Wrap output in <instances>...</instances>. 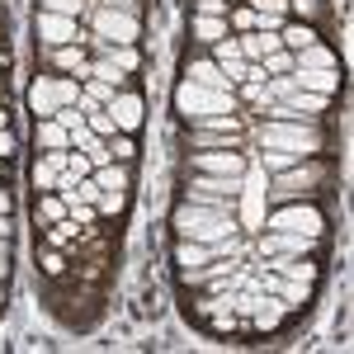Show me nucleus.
I'll return each instance as SVG.
<instances>
[{
    "instance_id": "nucleus-1",
    "label": "nucleus",
    "mask_w": 354,
    "mask_h": 354,
    "mask_svg": "<svg viewBox=\"0 0 354 354\" xmlns=\"http://www.w3.org/2000/svg\"><path fill=\"white\" fill-rule=\"evenodd\" d=\"M48 312H53L62 326L71 330H90L100 317H104V283H81V279H48Z\"/></svg>"
},
{
    "instance_id": "nucleus-2",
    "label": "nucleus",
    "mask_w": 354,
    "mask_h": 354,
    "mask_svg": "<svg viewBox=\"0 0 354 354\" xmlns=\"http://www.w3.org/2000/svg\"><path fill=\"white\" fill-rule=\"evenodd\" d=\"M170 227L180 241H227L241 232V218L236 208H218V203H194V198H180L175 213H170Z\"/></svg>"
},
{
    "instance_id": "nucleus-3",
    "label": "nucleus",
    "mask_w": 354,
    "mask_h": 354,
    "mask_svg": "<svg viewBox=\"0 0 354 354\" xmlns=\"http://www.w3.org/2000/svg\"><path fill=\"white\" fill-rule=\"evenodd\" d=\"M330 185V165L322 161V156H302V161H293L288 170H279L270 180V194L274 203H288V198H322Z\"/></svg>"
},
{
    "instance_id": "nucleus-4",
    "label": "nucleus",
    "mask_w": 354,
    "mask_h": 354,
    "mask_svg": "<svg viewBox=\"0 0 354 354\" xmlns=\"http://www.w3.org/2000/svg\"><path fill=\"white\" fill-rule=\"evenodd\" d=\"M260 147L298 151V156H322L326 133H322V123H312V118H288V123H274V118H265V123H260Z\"/></svg>"
},
{
    "instance_id": "nucleus-5",
    "label": "nucleus",
    "mask_w": 354,
    "mask_h": 354,
    "mask_svg": "<svg viewBox=\"0 0 354 354\" xmlns=\"http://www.w3.org/2000/svg\"><path fill=\"white\" fill-rule=\"evenodd\" d=\"M175 113H180V123H208L218 113H236V100H232V90H203L194 81H180L175 85Z\"/></svg>"
},
{
    "instance_id": "nucleus-6",
    "label": "nucleus",
    "mask_w": 354,
    "mask_h": 354,
    "mask_svg": "<svg viewBox=\"0 0 354 354\" xmlns=\"http://www.w3.org/2000/svg\"><path fill=\"white\" fill-rule=\"evenodd\" d=\"M265 232H298V236H326V208L317 198H288L279 203L270 218H265Z\"/></svg>"
},
{
    "instance_id": "nucleus-7",
    "label": "nucleus",
    "mask_w": 354,
    "mask_h": 354,
    "mask_svg": "<svg viewBox=\"0 0 354 354\" xmlns=\"http://www.w3.org/2000/svg\"><path fill=\"white\" fill-rule=\"evenodd\" d=\"M24 104L33 118H53L57 109H66V104H81V81L76 76H38V81L28 85Z\"/></svg>"
},
{
    "instance_id": "nucleus-8",
    "label": "nucleus",
    "mask_w": 354,
    "mask_h": 354,
    "mask_svg": "<svg viewBox=\"0 0 354 354\" xmlns=\"http://www.w3.org/2000/svg\"><path fill=\"white\" fill-rule=\"evenodd\" d=\"M245 123L236 113H218L208 123H189V147L194 151H241Z\"/></svg>"
},
{
    "instance_id": "nucleus-9",
    "label": "nucleus",
    "mask_w": 354,
    "mask_h": 354,
    "mask_svg": "<svg viewBox=\"0 0 354 354\" xmlns=\"http://www.w3.org/2000/svg\"><path fill=\"white\" fill-rule=\"evenodd\" d=\"M245 194V180L232 175H185V198L194 203H218V208H236V198Z\"/></svg>"
},
{
    "instance_id": "nucleus-10",
    "label": "nucleus",
    "mask_w": 354,
    "mask_h": 354,
    "mask_svg": "<svg viewBox=\"0 0 354 354\" xmlns=\"http://www.w3.org/2000/svg\"><path fill=\"white\" fill-rule=\"evenodd\" d=\"M236 255H227V260H208V265H198V270H185L180 274V288L185 293H218V288H227L232 279H236Z\"/></svg>"
},
{
    "instance_id": "nucleus-11",
    "label": "nucleus",
    "mask_w": 354,
    "mask_h": 354,
    "mask_svg": "<svg viewBox=\"0 0 354 354\" xmlns=\"http://www.w3.org/2000/svg\"><path fill=\"white\" fill-rule=\"evenodd\" d=\"M95 38L100 43H137L142 38V24H137V15H123V10H95Z\"/></svg>"
},
{
    "instance_id": "nucleus-12",
    "label": "nucleus",
    "mask_w": 354,
    "mask_h": 354,
    "mask_svg": "<svg viewBox=\"0 0 354 354\" xmlns=\"http://www.w3.org/2000/svg\"><path fill=\"white\" fill-rule=\"evenodd\" d=\"M189 170L194 175H232V180H245L250 156H245V151H194Z\"/></svg>"
},
{
    "instance_id": "nucleus-13",
    "label": "nucleus",
    "mask_w": 354,
    "mask_h": 354,
    "mask_svg": "<svg viewBox=\"0 0 354 354\" xmlns=\"http://www.w3.org/2000/svg\"><path fill=\"white\" fill-rule=\"evenodd\" d=\"M255 283H260L270 298H279L288 312H293V307H307L312 293H317L312 283H293V279H283V274H274V270H260V274H255Z\"/></svg>"
},
{
    "instance_id": "nucleus-14",
    "label": "nucleus",
    "mask_w": 354,
    "mask_h": 354,
    "mask_svg": "<svg viewBox=\"0 0 354 354\" xmlns=\"http://www.w3.org/2000/svg\"><path fill=\"white\" fill-rule=\"evenodd\" d=\"M260 255H317L322 260V236H298V232H265L260 236Z\"/></svg>"
},
{
    "instance_id": "nucleus-15",
    "label": "nucleus",
    "mask_w": 354,
    "mask_h": 354,
    "mask_svg": "<svg viewBox=\"0 0 354 354\" xmlns=\"http://www.w3.org/2000/svg\"><path fill=\"white\" fill-rule=\"evenodd\" d=\"M48 66H53L57 76H76V81H85L90 76V48H85V38H76V43H62V48H48Z\"/></svg>"
},
{
    "instance_id": "nucleus-16",
    "label": "nucleus",
    "mask_w": 354,
    "mask_h": 354,
    "mask_svg": "<svg viewBox=\"0 0 354 354\" xmlns=\"http://www.w3.org/2000/svg\"><path fill=\"white\" fill-rule=\"evenodd\" d=\"M265 270L283 274V279H293V283H312V288H317V279H322V260H317V255H270Z\"/></svg>"
},
{
    "instance_id": "nucleus-17",
    "label": "nucleus",
    "mask_w": 354,
    "mask_h": 354,
    "mask_svg": "<svg viewBox=\"0 0 354 354\" xmlns=\"http://www.w3.org/2000/svg\"><path fill=\"white\" fill-rule=\"evenodd\" d=\"M104 109L113 113V128H118V133H137V128H142V118H147V104H142V95H137V90H118Z\"/></svg>"
},
{
    "instance_id": "nucleus-18",
    "label": "nucleus",
    "mask_w": 354,
    "mask_h": 354,
    "mask_svg": "<svg viewBox=\"0 0 354 354\" xmlns=\"http://www.w3.org/2000/svg\"><path fill=\"white\" fill-rule=\"evenodd\" d=\"M38 38H43V48H62V43H76V38H81V24H76L71 15L43 10V15H38Z\"/></svg>"
},
{
    "instance_id": "nucleus-19",
    "label": "nucleus",
    "mask_w": 354,
    "mask_h": 354,
    "mask_svg": "<svg viewBox=\"0 0 354 354\" xmlns=\"http://www.w3.org/2000/svg\"><path fill=\"white\" fill-rule=\"evenodd\" d=\"M185 81L203 85V90H232V81L222 76V66L213 57H189V62H185Z\"/></svg>"
},
{
    "instance_id": "nucleus-20",
    "label": "nucleus",
    "mask_w": 354,
    "mask_h": 354,
    "mask_svg": "<svg viewBox=\"0 0 354 354\" xmlns=\"http://www.w3.org/2000/svg\"><path fill=\"white\" fill-rule=\"evenodd\" d=\"M236 48H241L245 62H265L270 53H279V33H265V28H250V33H236Z\"/></svg>"
},
{
    "instance_id": "nucleus-21",
    "label": "nucleus",
    "mask_w": 354,
    "mask_h": 354,
    "mask_svg": "<svg viewBox=\"0 0 354 354\" xmlns=\"http://www.w3.org/2000/svg\"><path fill=\"white\" fill-rule=\"evenodd\" d=\"M293 85H298V90H312V95H330V100H335V95L345 90V76H340V71H293Z\"/></svg>"
},
{
    "instance_id": "nucleus-22",
    "label": "nucleus",
    "mask_w": 354,
    "mask_h": 354,
    "mask_svg": "<svg viewBox=\"0 0 354 354\" xmlns=\"http://www.w3.org/2000/svg\"><path fill=\"white\" fill-rule=\"evenodd\" d=\"M283 312H288V307H283L279 298H270V293H265V302H260V307H255V312L245 317V326L260 330V335H274V330L283 326Z\"/></svg>"
},
{
    "instance_id": "nucleus-23",
    "label": "nucleus",
    "mask_w": 354,
    "mask_h": 354,
    "mask_svg": "<svg viewBox=\"0 0 354 354\" xmlns=\"http://www.w3.org/2000/svg\"><path fill=\"white\" fill-rule=\"evenodd\" d=\"M293 118H312V123H322V113L330 109V95H312V90H293L288 100H283Z\"/></svg>"
},
{
    "instance_id": "nucleus-24",
    "label": "nucleus",
    "mask_w": 354,
    "mask_h": 354,
    "mask_svg": "<svg viewBox=\"0 0 354 354\" xmlns=\"http://www.w3.org/2000/svg\"><path fill=\"white\" fill-rule=\"evenodd\" d=\"M293 71H335V53H330L326 43L317 38L312 48H302V53H293Z\"/></svg>"
},
{
    "instance_id": "nucleus-25",
    "label": "nucleus",
    "mask_w": 354,
    "mask_h": 354,
    "mask_svg": "<svg viewBox=\"0 0 354 354\" xmlns=\"http://www.w3.org/2000/svg\"><path fill=\"white\" fill-rule=\"evenodd\" d=\"M66 218V198H62V194H38V198H33V227H38V232H43V227H53V222H62Z\"/></svg>"
},
{
    "instance_id": "nucleus-26",
    "label": "nucleus",
    "mask_w": 354,
    "mask_h": 354,
    "mask_svg": "<svg viewBox=\"0 0 354 354\" xmlns=\"http://www.w3.org/2000/svg\"><path fill=\"white\" fill-rule=\"evenodd\" d=\"M95 185L100 189H133V165H123V161L95 165Z\"/></svg>"
},
{
    "instance_id": "nucleus-27",
    "label": "nucleus",
    "mask_w": 354,
    "mask_h": 354,
    "mask_svg": "<svg viewBox=\"0 0 354 354\" xmlns=\"http://www.w3.org/2000/svg\"><path fill=\"white\" fill-rule=\"evenodd\" d=\"M33 123H38L33 133H38V147H43V151H66V147H71V133H66L57 118H33Z\"/></svg>"
},
{
    "instance_id": "nucleus-28",
    "label": "nucleus",
    "mask_w": 354,
    "mask_h": 354,
    "mask_svg": "<svg viewBox=\"0 0 354 354\" xmlns=\"http://www.w3.org/2000/svg\"><path fill=\"white\" fill-rule=\"evenodd\" d=\"M317 38H322V33H317V24H283L279 28V43H283V48H288V53H302V48H312V43H317Z\"/></svg>"
},
{
    "instance_id": "nucleus-29",
    "label": "nucleus",
    "mask_w": 354,
    "mask_h": 354,
    "mask_svg": "<svg viewBox=\"0 0 354 354\" xmlns=\"http://www.w3.org/2000/svg\"><path fill=\"white\" fill-rule=\"evenodd\" d=\"M57 175H62V165H57L53 156H48V151H43V156H38V161L28 165V180H33V189H38V194L57 189Z\"/></svg>"
},
{
    "instance_id": "nucleus-30",
    "label": "nucleus",
    "mask_w": 354,
    "mask_h": 354,
    "mask_svg": "<svg viewBox=\"0 0 354 354\" xmlns=\"http://www.w3.org/2000/svg\"><path fill=\"white\" fill-rule=\"evenodd\" d=\"M90 76H95V81H109L113 90H133V76H128V71H118V66H113V62H104V57H90Z\"/></svg>"
},
{
    "instance_id": "nucleus-31",
    "label": "nucleus",
    "mask_w": 354,
    "mask_h": 354,
    "mask_svg": "<svg viewBox=\"0 0 354 354\" xmlns=\"http://www.w3.org/2000/svg\"><path fill=\"white\" fill-rule=\"evenodd\" d=\"M227 33H232V28H227V19H208V15H194V38H198V43H208V48H213L218 38H227Z\"/></svg>"
},
{
    "instance_id": "nucleus-32",
    "label": "nucleus",
    "mask_w": 354,
    "mask_h": 354,
    "mask_svg": "<svg viewBox=\"0 0 354 354\" xmlns=\"http://www.w3.org/2000/svg\"><path fill=\"white\" fill-rule=\"evenodd\" d=\"M95 213L100 218H123L128 213V189H104L95 198Z\"/></svg>"
},
{
    "instance_id": "nucleus-33",
    "label": "nucleus",
    "mask_w": 354,
    "mask_h": 354,
    "mask_svg": "<svg viewBox=\"0 0 354 354\" xmlns=\"http://www.w3.org/2000/svg\"><path fill=\"white\" fill-rule=\"evenodd\" d=\"M38 265H43L48 279H66V270H71V260L62 250H53V245H43V241H38Z\"/></svg>"
},
{
    "instance_id": "nucleus-34",
    "label": "nucleus",
    "mask_w": 354,
    "mask_h": 354,
    "mask_svg": "<svg viewBox=\"0 0 354 354\" xmlns=\"http://www.w3.org/2000/svg\"><path fill=\"white\" fill-rule=\"evenodd\" d=\"M109 161H123V165H133V161H137V142H133V133H113V137H109Z\"/></svg>"
},
{
    "instance_id": "nucleus-35",
    "label": "nucleus",
    "mask_w": 354,
    "mask_h": 354,
    "mask_svg": "<svg viewBox=\"0 0 354 354\" xmlns=\"http://www.w3.org/2000/svg\"><path fill=\"white\" fill-rule=\"evenodd\" d=\"M260 66H265V76H288V71H293V53H288V48H279V53H270Z\"/></svg>"
},
{
    "instance_id": "nucleus-36",
    "label": "nucleus",
    "mask_w": 354,
    "mask_h": 354,
    "mask_svg": "<svg viewBox=\"0 0 354 354\" xmlns=\"http://www.w3.org/2000/svg\"><path fill=\"white\" fill-rule=\"evenodd\" d=\"M293 161H302L298 151H279V147H265V170H274V175H279V170H288Z\"/></svg>"
},
{
    "instance_id": "nucleus-37",
    "label": "nucleus",
    "mask_w": 354,
    "mask_h": 354,
    "mask_svg": "<svg viewBox=\"0 0 354 354\" xmlns=\"http://www.w3.org/2000/svg\"><path fill=\"white\" fill-rule=\"evenodd\" d=\"M288 15H298L302 24H317V15H322V0H288Z\"/></svg>"
},
{
    "instance_id": "nucleus-38",
    "label": "nucleus",
    "mask_w": 354,
    "mask_h": 354,
    "mask_svg": "<svg viewBox=\"0 0 354 354\" xmlns=\"http://www.w3.org/2000/svg\"><path fill=\"white\" fill-rule=\"evenodd\" d=\"M66 170H71L76 180H85V175H95V161H90L85 151H76V147H71V151H66Z\"/></svg>"
},
{
    "instance_id": "nucleus-39",
    "label": "nucleus",
    "mask_w": 354,
    "mask_h": 354,
    "mask_svg": "<svg viewBox=\"0 0 354 354\" xmlns=\"http://www.w3.org/2000/svg\"><path fill=\"white\" fill-rule=\"evenodd\" d=\"M15 274V236H0V283H10Z\"/></svg>"
},
{
    "instance_id": "nucleus-40",
    "label": "nucleus",
    "mask_w": 354,
    "mask_h": 354,
    "mask_svg": "<svg viewBox=\"0 0 354 354\" xmlns=\"http://www.w3.org/2000/svg\"><path fill=\"white\" fill-rule=\"evenodd\" d=\"M255 15H283L288 19V0H245Z\"/></svg>"
},
{
    "instance_id": "nucleus-41",
    "label": "nucleus",
    "mask_w": 354,
    "mask_h": 354,
    "mask_svg": "<svg viewBox=\"0 0 354 354\" xmlns=\"http://www.w3.org/2000/svg\"><path fill=\"white\" fill-rule=\"evenodd\" d=\"M194 10H198V15H208V19H227V10H232V5H227V0H194Z\"/></svg>"
},
{
    "instance_id": "nucleus-42",
    "label": "nucleus",
    "mask_w": 354,
    "mask_h": 354,
    "mask_svg": "<svg viewBox=\"0 0 354 354\" xmlns=\"http://www.w3.org/2000/svg\"><path fill=\"white\" fill-rule=\"evenodd\" d=\"M15 151H19V137H15V128H0V156H5V161H15Z\"/></svg>"
},
{
    "instance_id": "nucleus-43",
    "label": "nucleus",
    "mask_w": 354,
    "mask_h": 354,
    "mask_svg": "<svg viewBox=\"0 0 354 354\" xmlns=\"http://www.w3.org/2000/svg\"><path fill=\"white\" fill-rule=\"evenodd\" d=\"M0 213H15V194H10V180H0Z\"/></svg>"
},
{
    "instance_id": "nucleus-44",
    "label": "nucleus",
    "mask_w": 354,
    "mask_h": 354,
    "mask_svg": "<svg viewBox=\"0 0 354 354\" xmlns=\"http://www.w3.org/2000/svg\"><path fill=\"white\" fill-rule=\"evenodd\" d=\"M5 33H10V15H5V5H0V48H5Z\"/></svg>"
},
{
    "instance_id": "nucleus-45",
    "label": "nucleus",
    "mask_w": 354,
    "mask_h": 354,
    "mask_svg": "<svg viewBox=\"0 0 354 354\" xmlns=\"http://www.w3.org/2000/svg\"><path fill=\"white\" fill-rule=\"evenodd\" d=\"M5 71H10V53L0 48V81H5Z\"/></svg>"
},
{
    "instance_id": "nucleus-46",
    "label": "nucleus",
    "mask_w": 354,
    "mask_h": 354,
    "mask_svg": "<svg viewBox=\"0 0 354 354\" xmlns=\"http://www.w3.org/2000/svg\"><path fill=\"white\" fill-rule=\"evenodd\" d=\"M0 128H10V109H5V100H0Z\"/></svg>"
},
{
    "instance_id": "nucleus-47",
    "label": "nucleus",
    "mask_w": 354,
    "mask_h": 354,
    "mask_svg": "<svg viewBox=\"0 0 354 354\" xmlns=\"http://www.w3.org/2000/svg\"><path fill=\"white\" fill-rule=\"evenodd\" d=\"M5 175H10V161H5V156H0V180H5Z\"/></svg>"
},
{
    "instance_id": "nucleus-48",
    "label": "nucleus",
    "mask_w": 354,
    "mask_h": 354,
    "mask_svg": "<svg viewBox=\"0 0 354 354\" xmlns=\"http://www.w3.org/2000/svg\"><path fill=\"white\" fill-rule=\"evenodd\" d=\"M227 5H236V0H227Z\"/></svg>"
}]
</instances>
